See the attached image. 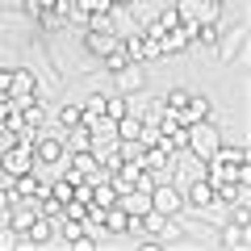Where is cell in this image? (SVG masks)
<instances>
[{"instance_id": "obj_1", "label": "cell", "mask_w": 251, "mask_h": 251, "mask_svg": "<svg viewBox=\"0 0 251 251\" xmlns=\"http://www.w3.org/2000/svg\"><path fill=\"white\" fill-rule=\"evenodd\" d=\"M38 159H34V138H13V143H4V151H0V172L4 176H25V172H34Z\"/></svg>"}, {"instance_id": "obj_2", "label": "cell", "mask_w": 251, "mask_h": 251, "mask_svg": "<svg viewBox=\"0 0 251 251\" xmlns=\"http://www.w3.org/2000/svg\"><path fill=\"white\" fill-rule=\"evenodd\" d=\"M218 143H222V134H218V126L209 122H193V126H184V147L193 155H201V159H209V155L218 151Z\"/></svg>"}, {"instance_id": "obj_3", "label": "cell", "mask_w": 251, "mask_h": 251, "mask_svg": "<svg viewBox=\"0 0 251 251\" xmlns=\"http://www.w3.org/2000/svg\"><path fill=\"white\" fill-rule=\"evenodd\" d=\"M151 209H159V214H168V218H180L184 214V193H180V184L159 180V184L151 188Z\"/></svg>"}, {"instance_id": "obj_4", "label": "cell", "mask_w": 251, "mask_h": 251, "mask_svg": "<svg viewBox=\"0 0 251 251\" xmlns=\"http://www.w3.org/2000/svg\"><path fill=\"white\" fill-rule=\"evenodd\" d=\"M117 29L113 25H84V54H92V59H105L109 50L117 46Z\"/></svg>"}, {"instance_id": "obj_5", "label": "cell", "mask_w": 251, "mask_h": 251, "mask_svg": "<svg viewBox=\"0 0 251 251\" xmlns=\"http://www.w3.org/2000/svg\"><path fill=\"white\" fill-rule=\"evenodd\" d=\"M205 180H209V184H230V180H247V184H251V163L205 159Z\"/></svg>"}, {"instance_id": "obj_6", "label": "cell", "mask_w": 251, "mask_h": 251, "mask_svg": "<svg viewBox=\"0 0 251 251\" xmlns=\"http://www.w3.org/2000/svg\"><path fill=\"white\" fill-rule=\"evenodd\" d=\"M54 239H59V218H50V214H38L25 230V247H50Z\"/></svg>"}, {"instance_id": "obj_7", "label": "cell", "mask_w": 251, "mask_h": 251, "mask_svg": "<svg viewBox=\"0 0 251 251\" xmlns=\"http://www.w3.org/2000/svg\"><path fill=\"white\" fill-rule=\"evenodd\" d=\"M100 234H109V239H126V234H134V218L126 214L122 205H109L105 214H100Z\"/></svg>"}, {"instance_id": "obj_8", "label": "cell", "mask_w": 251, "mask_h": 251, "mask_svg": "<svg viewBox=\"0 0 251 251\" xmlns=\"http://www.w3.org/2000/svg\"><path fill=\"white\" fill-rule=\"evenodd\" d=\"M113 84H117V92H126V97L143 92L147 88V63H126L122 72H113Z\"/></svg>"}, {"instance_id": "obj_9", "label": "cell", "mask_w": 251, "mask_h": 251, "mask_svg": "<svg viewBox=\"0 0 251 251\" xmlns=\"http://www.w3.org/2000/svg\"><path fill=\"white\" fill-rule=\"evenodd\" d=\"M180 193H184V209H209L214 205V184H209L205 176H197V180H188L184 188H180Z\"/></svg>"}, {"instance_id": "obj_10", "label": "cell", "mask_w": 251, "mask_h": 251, "mask_svg": "<svg viewBox=\"0 0 251 251\" xmlns=\"http://www.w3.org/2000/svg\"><path fill=\"white\" fill-rule=\"evenodd\" d=\"M243 46H247V29H243V21H239V25H230V38H226V34L218 38L214 54H218V59H230V63H239L243 54H247Z\"/></svg>"}, {"instance_id": "obj_11", "label": "cell", "mask_w": 251, "mask_h": 251, "mask_svg": "<svg viewBox=\"0 0 251 251\" xmlns=\"http://www.w3.org/2000/svg\"><path fill=\"white\" fill-rule=\"evenodd\" d=\"M176 117H180L184 126H193V122H205V117H209V97H201V92H188L184 109H180Z\"/></svg>"}, {"instance_id": "obj_12", "label": "cell", "mask_w": 251, "mask_h": 251, "mask_svg": "<svg viewBox=\"0 0 251 251\" xmlns=\"http://www.w3.org/2000/svg\"><path fill=\"white\" fill-rule=\"evenodd\" d=\"M117 205H122L130 218H138V214L151 209V193H143V188H126V193H117Z\"/></svg>"}, {"instance_id": "obj_13", "label": "cell", "mask_w": 251, "mask_h": 251, "mask_svg": "<svg viewBox=\"0 0 251 251\" xmlns=\"http://www.w3.org/2000/svg\"><path fill=\"white\" fill-rule=\"evenodd\" d=\"M92 205H100V209L117 205V188H113V180H109V176H97V180H92Z\"/></svg>"}, {"instance_id": "obj_14", "label": "cell", "mask_w": 251, "mask_h": 251, "mask_svg": "<svg viewBox=\"0 0 251 251\" xmlns=\"http://www.w3.org/2000/svg\"><path fill=\"white\" fill-rule=\"evenodd\" d=\"M209 159H226V163H251V151L243 143H218V151Z\"/></svg>"}, {"instance_id": "obj_15", "label": "cell", "mask_w": 251, "mask_h": 251, "mask_svg": "<svg viewBox=\"0 0 251 251\" xmlns=\"http://www.w3.org/2000/svg\"><path fill=\"white\" fill-rule=\"evenodd\" d=\"M130 113V97H126V92H105V117H126Z\"/></svg>"}, {"instance_id": "obj_16", "label": "cell", "mask_w": 251, "mask_h": 251, "mask_svg": "<svg viewBox=\"0 0 251 251\" xmlns=\"http://www.w3.org/2000/svg\"><path fill=\"white\" fill-rule=\"evenodd\" d=\"M100 63H105V72L113 75V72H122L126 63H134V59H130V54H126V46H122V38H117V46H113V50H109V54H105V59H100Z\"/></svg>"}, {"instance_id": "obj_17", "label": "cell", "mask_w": 251, "mask_h": 251, "mask_svg": "<svg viewBox=\"0 0 251 251\" xmlns=\"http://www.w3.org/2000/svg\"><path fill=\"white\" fill-rule=\"evenodd\" d=\"M80 122H84V109H80V105H59V113H54V126H59V130L80 126Z\"/></svg>"}, {"instance_id": "obj_18", "label": "cell", "mask_w": 251, "mask_h": 251, "mask_svg": "<svg viewBox=\"0 0 251 251\" xmlns=\"http://www.w3.org/2000/svg\"><path fill=\"white\" fill-rule=\"evenodd\" d=\"M184 100H188V88H172L168 97L159 100V109H163V113H180V109H184Z\"/></svg>"}, {"instance_id": "obj_19", "label": "cell", "mask_w": 251, "mask_h": 251, "mask_svg": "<svg viewBox=\"0 0 251 251\" xmlns=\"http://www.w3.org/2000/svg\"><path fill=\"white\" fill-rule=\"evenodd\" d=\"M84 122H92V117H100V113H105V92H97V97H88V100H84Z\"/></svg>"}, {"instance_id": "obj_20", "label": "cell", "mask_w": 251, "mask_h": 251, "mask_svg": "<svg viewBox=\"0 0 251 251\" xmlns=\"http://www.w3.org/2000/svg\"><path fill=\"white\" fill-rule=\"evenodd\" d=\"M50 9H54V0H25V13H29L34 21H42Z\"/></svg>"}, {"instance_id": "obj_21", "label": "cell", "mask_w": 251, "mask_h": 251, "mask_svg": "<svg viewBox=\"0 0 251 251\" xmlns=\"http://www.w3.org/2000/svg\"><path fill=\"white\" fill-rule=\"evenodd\" d=\"M230 226H251V218H247V201H239V205H234V218H230Z\"/></svg>"}, {"instance_id": "obj_22", "label": "cell", "mask_w": 251, "mask_h": 251, "mask_svg": "<svg viewBox=\"0 0 251 251\" xmlns=\"http://www.w3.org/2000/svg\"><path fill=\"white\" fill-rule=\"evenodd\" d=\"M109 4H113V9H130V4H134V0H109Z\"/></svg>"}, {"instance_id": "obj_23", "label": "cell", "mask_w": 251, "mask_h": 251, "mask_svg": "<svg viewBox=\"0 0 251 251\" xmlns=\"http://www.w3.org/2000/svg\"><path fill=\"white\" fill-rule=\"evenodd\" d=\"M214 4H218V9H226V0H214Z\"/></svg>"}]
</instances>
